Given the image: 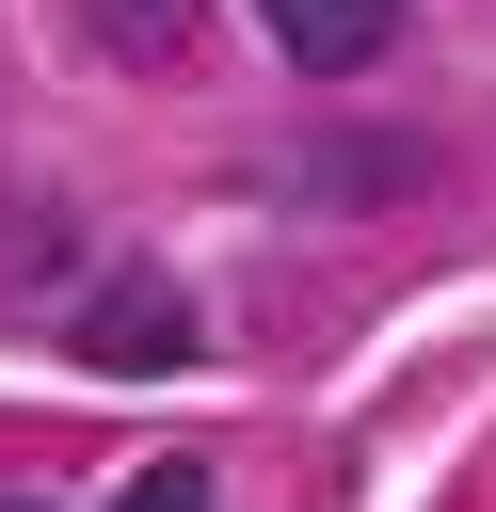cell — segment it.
<instances>
[{"label":"cell","mask_w":496,"mask_h":512,"mask_svg":"<svg viewBox=\"0 0 496 512\" xmlns=\"http://www.w3.org/2000/svg\"><path fill=\"white\" fill-rule=\"evenodd\" d=\"M64 336H80V368H112V384H160V368H192V304H176L160 272H96V288L64 304Z\"/></svg>","instance_id":"obj_1"},{"label":"cell","mask_w":496,"mask_h":512,"mask_svg":"<svg viewBox=\"0 0 496 512\" xmlns=\"http://www.w3.org/2000/svg\"><path fill=\"white\" fill-rule=\"evenodd\" d=\"M416 176H432V144H400V128H336V144L288 160V208H400Z\"/></svg>","instance_id":"obj_2"},{"label":"cell","mask_w":496,"mask_h":512,"mask_svg":"<svg viewBox=\"0 0 496 512\" xmlns=\"http://www.w3.org/2000/svg\"><path fill=\"white\" fill-rule=\"evenodd\" d=\"M272 16V48L304 64V80H368L384 48H400V0H256Z\"/></svg>","instance_id":"obj_3"},{"label":"cell","mask_w":496,"mask_h":512,"mask_svg":"<svg viewBox=\"0 0 496 512\" xmlns=\"http://www.w3.org/2000/svg\"><path fill=\"white\" fill-rule=\"evenodd\" d=\"M96 48L112 64H176L192 48V0H96Z\"/></svg>","instance_id":"obj_4"},{"label":"cell","mask_w":496,"mask_h":512,"mask_svg":"<svg viewBox=\"0 0 496 512\" xmlns=\"http://www.w3.org/2000/svg\"><path fill=\"white\" fill-rule=\"evenodd\" d=\"M112 512H208V464H144V480H128Z\"/></svg>","instance_id":"obj_5"},{"label":"cell","mask_w":496,"mask_h":512,"mask_svg":"<svg viewBox=\"0 0 496 512\" xmlns=\"http://www.w3.org/2000/svg\"><path fill=\"white\" fill-rule=\"evenodd\" d=\"M0 512H48V496H0Z\"/></svg>","instance_id":"obj_6"}]
</instances>
